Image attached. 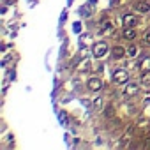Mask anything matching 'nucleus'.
I'll return each mask as SVG.
<instances>
[{
  "label": "nucleus",
  "mask_w": 150,
  "mask_h": 150,
  "mask_svg": "<svg viewBox=\"0 0 150 150\" xmlns=\"http://www.w3.org/2000/svg\"><path fill=\"white\" fill-rule=\"evenodd\" d=\"M101 106H103V99H101V97L94 99V108H101Z\"/></svg>",
  "instance_id": "11"
},
{
  "label": "nucleus",
  "mask_w": 150,
  "mask_h": 150,
  "mask_svg": "<svg viewBox=\"0 0 150 150\" xmlns=\"http://www.w3.org/2000/svg\"><path fill=\"white\" fill-rule=\"evenodd\" d=\"M124 37H125V39H134V37H136L134 28H132V27H125V28H124Z\"/></svg>",
  "instance_id": "8"
},
{
  "label": "nucleus",
  "mask_w": 150,
  "mask_h": 150,
  "mask_svg": "<svg viewBox=\"0 0 150 150\" xmlns=\"http://www.w3.org/2000/svg\"><path fill=\"white\" fill-rule=\"evenodd\" d=\"M138 90H139V85H138V83H129V85L125 87L124 94H125V96H134V94H138Z\"/></svg>",
  "instance_id": "4"
},
{
  "label": "nucleus",
  "mask_w": 150,
  "mask_h": 150,
  "mask_svg": "<svg viewBox=\"0 0 150 150\" xmlns=\"http://www.w3.org/2000/svg\"><path fill=\"white\" fill-rule=\"evenodd\" d=\"M145 42H148V44H150V34H148V35L145 37Z\"/></svg>",
  "instance_id": "14"
},
{
  "label": "nucleus",
  "mask_w": 150,
  "mask_h": 150,
  "mask_svg": "<svg viewBox=\"0 0 150 150\" xmlns=\"http://www.w3.org/2000/svg\"><path fill=\"white\" fill-rule=\"evenodd\" d=\"M87 87H88V90L97 92V90H101V88H103V81H101L99 78H90V80L87 81Z\"/></svg>",
  "instance_id": "3"
},
{
  "label": "nucleus",
  "mask_w": 150,
  "mask_h": 150,
  "mask_svg": "<svg viewBox=\"0 0 150 150\" xmlns=\"http://www.w3.org/2000/svg\"><path fill=\"white\" fill-rule=\"evenodd\" d=\"M134 7H136V11H138V13H143V14L150 11V4H148V2H145V0H143V2H138Z\"/></svg>",
  "instance_id": "6"
},
{
  "label": "nucleus",
  "mask_w": 150,
  "mask_h": 150,
  "mask_svg": "<svg viewBox=\"0 0 150 150\" xmlns=\"http://www.w3.org/2000/svg\"><path fill=\"white\" fill-rule=\"evenodd\" d=\"M141 71H143V72H150V57H146V58L141 62Z\"/></svg>",
  "instance_id": "9"
},
{
  "label": "nucleus",
  "mask_w": 150,
  "mask_h": 150,
  "mask_svg": "<svg viewBox=\"0 0 150 150\" xmlns=\"http://www.w3.org/2000/svg\"><path fill=\"white\" fill-rule=\"evenodd\" d=\"M108 53V44L106 42H103V41H99V42H96L94 46H92V55L94 57H104Z\"/></svg>",
  "instance_id": "2"
},
{
  "label": "nucleus",
  "mask_w": 150,
  "mask_h": 150,
  "mask_svg": "<svg viewBox=\"0 0 150 150\" xmlns=\"http://www.w3.org/2000/svg\"><path fill=\"white\" fill-rule=\"evenodd\" d=\"M136 25H138V18L136 16H131V14L124 16V27H136Z\"/></svg>",
  "instance_id": "5"
},
{
  "label": "nucleus",
  "mask_w": 150,
  "mask_h": 150,
  "mask_svg": "<svg viewBox=\"0 0 150 150\" xmlns=\"http://www.w3.org/2000/svg\"><path fill=\"white\" fill-rule=\"evenodd\" d=\"M111 53H113V58H122V57L125 55V50L120 48V46H115V48L111 50Z\"/></svg>",
  "instance_id": "7"
},
{
  "label": "nucleus",
  "mask_w": 150,
  "mask_h": 150,
  "mask_svg": "<svg viewBox=\"0 0 150 150\" xmlns=\"http://www.w3.org/2000/svg\"><path fill=\"white\" fill-rule=\"evenodd\" d=\"M127 55H129V57H136V55H138V48H136L134 44L129 46V48H127Z\"/></svg>",
  "instance_id": "10"
},
{
  "label": "nucleus",
  "mask_w": 150,
  "mask_h": 150,
  "mask_svg": "<svg viewBox=\"0 0 150 150\" xmlns=\"http://www.w3.org/2000/svg\"><path fill=\"white\" fill-rule=\"evenodd\" d=\"M111 111H113V108H111V106H108V108H106V117H111V115H113Z\"/></svg>",
  "instance_id": "12"
},
{
  "label": "nucleus",
  "mask_w": 150,
  "mask_h": 150,
  "mask_svg": "<svg viewBox=\"0 0 150 150\" xmlns=\"http://www.w3.org/2000/svg\"><path fill=\"white\" fill-rule=\"evenodd\" d=\"M104 30H106V32H111V23H106V25H104Z\"/></svg>",
  "instance_id": "13"
},
{
  "label": "nucleus",
  "mask_w": 150,
  "mask_h": 150,
  "mask_svg": "<svg viewBox=\"0 0 150 150\" xmlns=\"http://www.w3.org/2000/svg\"><path fill=\"white\" fill-rule=\"evenodd\" d=\"M111 80H113L115 83H118V85L127 83V80H129V72H127L125 69H117V71H113Z\"/></svg>",
  "instance_id": "1"
}]
</instances>
